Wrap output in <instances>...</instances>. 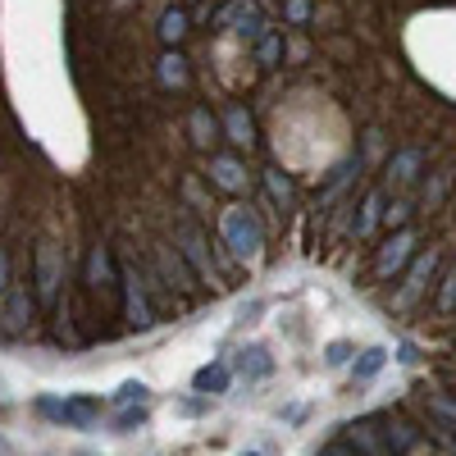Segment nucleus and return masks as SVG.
I'll list each match as a JSON object with an SVG mask.
<instances>
[{"instance_id":"nucleus-5","label":"nucleus","mask_w":456,"mask_h":456,"mask_svg":"<svg viewBox=\"0 0 456 456\" xmlns=\"http://www.w3.org/2000/svg\"><path fill=\"white\" fill-rule=\"evenodd\" d=\"M342 438L356 443L365 456H393L388 443H384V429H379V420H356V425H347V434H342Z\"/></svg>"},{"instance_id":"nucleus-17","label":"nucleus","mask_w":456,"mask_h":456,"mask_svg":"<svg viewBox=\"0 0 456 456\" xmlns=\"http://www.w3.org/2000/svg\"><path fill=\"white\" fill-rule=\"evenodd\" d=\"M137 425H146V406L137 402V406H128V411H119L114 415V434H133Z\"/></svg>"},{"instance_id":"nucleus-10","label":"nucleus","mask_w":456,"mask_h":456,"mask_svg":"<svg viewBox=\"0 0 456 456\" xmlns=\"http://www.w3.org/2000/svg\"><path fill=\"white\" fill-rule=\"evenodd\" d=\"M178 242H183V256L192 260L201 274H210V256H206V242L197 233V224H178Z\"/></svg>"},{"instance_id":"nucleus-27","label":"nucleus","mask_w":456,"mask_h":456,"mask_svg":"<svg viewBox=\"0 0 456 456\" xmlns=\"http://www.w3.org/2000/svg\"><path fill=\"white\" fill-rule=\"evenodd\" d=\"M270 192H274V201H292V187H288V178H279V174H270Z\"/></svg>"},{"instance_id":"nucleus-7","label":"nucleus","mask_w":456,"mask_h":456,"mask_svg":"<svg viewBox=\"0 0 456 456\" xmlns=\"http://www.w3.org/2000/svg\"><path fill=\"white\" fill-rule=\"evenodd\" d=\"M119 283H124V297H128V320H133L137 329H146L156 315H151V306H146V292H142L137 270H124V274H119Z\"/></svg>"},{"instance_id":"nucleus-25","label":"nucleus","mask_w":456,"mask_h":456,"mask_svg":"<svg viewBox=\"0 0 456 456\" xmlns=\"http://www.w3.org/2000/svg\"><path fill=\"white\" fill-rule=\"evenodd\" d=\"M192 133H197V142H201V146L210 142V133H215V119H210L206 110H197V114H192Z\"/></svg>"},{"instance_id":"nucleus-19","label":"nucleus","mask_w":456,"mask_h":456,"mask_svg":"<svg viewBox=\"0 0 456 456\" xmlns=\"http://www.w3.org/2000/svg\"><path fill=\"white\" fill-rule=\"evenodd\" d=\"M228 133H233V142L251 146V119H247V110H228Z\"/></svg>"},{"instance_id":"nucleus-3","label":"nucleus","mask_w":456,"mask_h":456,"mask_svg":"<svg viewBox=\"0 0 456 456\" xmlns=\"http://www.w3.org/2000/svg\"><path fill=\"white\" fill-rule=\"evenodd\" d=\"M224 242L233 247L238 260H256L260 256V228L247 210H228L224 215Z\"/></svg>"},{"instance_id":"nucleus-2","label":"nucleus","mask_w":456,"mask_h":456,"mask_svg":"<svg viewBox=\"0 0 456 456\" xmlns=\"http://www.w3.org/2000/svg\"><path fill=\"white\" fill-rule=\"evenodd\" d=\"M37 411L55 425H69V429H92L101 420V402H92V397H64V402L60 397H37Z\"/></svg>"},{"instance_id":"nucleus-1","label":"nucleus","mask_w":456,"mask_h":456,"mask_svg":"<svg viewBox=\"0 0 456 456\" xmlns=\"http://www.w3.org/2000/svg\"><path fill=\"white\" fill-rule=\"evenodd\" d=\"M37 306H42V301H37V288L10 283L5 297H0V338H23L32 315H37Z\"/></svg>"},{"instance_id":"nucleus-33","label":"nucleus","mask_w":456,"mask_h":456,"mask_svg":"<svg viewBox=\"0 0 456 456\" xmlns=\"http://www.w3.org/2000/svg\"><path fill=\"white\" fill-rule=\"evenodd\" d=\"M242 456H260V452H242Z\"/></svg>"},{"instance_id":"nucleus-6","label":"nucleus","mask_w":456,"mask_h":456,"mask_svg":"<svg viewBox=\"0 0 456 456\" xmlns=\"http://www.w3.org/2000/svg\"><path fill=\"white\" fill-rule=\"evenodd\" d=\"M434 265H438V256H434V251H429V256H420V260L411 265V274H406V283H402V292H397V306H411V301L425 292V283L434 279Z\"/></svg>"},{"instance_id":"nucleus-21","label":"nucleus","mask_w":456,"mask_h":456,"mask_svg":"<svg viewBox=\"0 0 456 456\" xmlns=\"http://www.w3.org/2000/svg\"><path fill=\"white\" fill-rule=\"evenodd\" d=\"M114 402H119V406H137V402H146V384H142V379H128V384L114 393Z\"/></svg>"},{"instance_id":"nucleus-14","label":"nucleus","mask_w":456,"mask_h":456,"mask_svg":"<svg viewBox=\"0 0 456 456\" xmlns=\"http://www.w3.org/2000/svg\"><path fill=\"white\" fill-rule=\"evenodd\" d=\"M384 361H388V347H365L361 361H356V370H352V379H356V384H365V379H374L379 370H384Z\"/></svg>"},{"instance_id":"nucleus-23","label":"nucleus","mask_w":456,"mask_h":456,"mask_svg":"<svg viewBox=\"0 0 456 456\" xmlns=\"http://www.w3.org/2000/svg\"><path fill=\"white\" fill-rule=\"evenodd\" d=\"M374 219H379V197H370V201L361 206V219H356V233H361V238L374 228Z\"/></svg>"},{"instance_id":"nucleus-32","label":"nucleus","mask_w":456,"mask_h":456,"mask_svg":"<svg viewBox=\"0 0 456 456\" xmlns=\"http://www.w3.org/2000/svg\"><path fill=\"white\" fill-rule=\"evenodd\" d=\"M0 402H5V379H0Z\"/></svg>"},{"instance_id":"nucleus-24","label":"nucleus","mask_w":456,"mask_h":456,"mask_svg":"<svg viewBox=\"0 0 456 456\" xmlns=\"http://www.w3.org/2000/svg\"><path fill=\"white\" fill-rule=\"evenodd\" d=\"M101 274H110V256L96 247V251H92V260H87V283H96Z\"/></svg>"},{"instance_id":"nucleus-30","label":"nucleus","mask_w":456,"mask_h":456,"mask_svg":"<svg viewBox=\"0 0 456 456\" xmlns=\"http://www.w3.org/2000/svg\"><path fill=\"white\" fill-rule=\"evenodd\" d=\"M397 361H402V365H411V361H415V347H411V342H402V347H397Z\"/></svg>"},{"instance_id":"nucleus-29","label":"nucleus","mask_w":456,"mask_h":456,"mask_svg":"<svg viewBox=\"0 0 456 456\" xmlns=\"http://www.w3.org/2000/svg\"><path fill=\"white\" fill-rule=\"evenodd\" d=\"M5 288H10V251L0 247V297H5Z\"/></svg>"},{"instance_id":"nucleus-34","label":"nucleus","mask_w":456,"mask_h":456,"mask_svg":"<svg viewBox=\"0 0 456 456\" xmlns=\"http://www.w3.org/2000/svg\"><path fill=\"white\" fill-rule=\"evenodd\" d=\"M78 456H92V452H78Z\"/></svg>"},{"instance_id":"nucleus-28","label":"nucleus","mask_w":456,"mask_h":456,"mask_svg":"<svg viewBox=\"0 0 456 456\" xmlns=\"http://www.w3.org/2000/svg\"><path fill=\"white\" fill-rule=\"evenodd\" d=\"M279 51H283V42H279V37H265V46H260V60H265V64H274V60H279Z\"/></svg>"},{"instance_id":"nucleus-12","label":"nucleus","mask_w":456,"mask_h":456,"mask_svg":"<svg viewBox=\"0 0 456 456\" xmlns=\"http://www.w3.org/2000/svg\"><path fill=\"white\" fill-rule=\"evenodd\" d=\"M384 443H388L393 456H406L415 443H420V429L406 425V420H393V425H384Z\"/></svg>"},{"instance_id":"nucleus-31","label":"nucleus","mask_w":456,"mask_h":456,"mask_svg":"<svg viewBox=\"0 0 456 456\" xmlns=\"http://www.w3.org/2000/svg\"><path fill=\"white\" fill-rule=\"evenodd\" d=\"M402 219H406V206H402V201H397V206H393V210H388V224H402Z\"/></svg>"},{"instance_id":"nucleus-15","label":"nucleus","mask_w":456,"mask_h":456,"mask_svg":"<svg viewBox=\"0 0 456 456\" xmlns=\"http://www.w3.org/2000/svg\"><path fill=\"white\" fill-rule=\"evenodd\" d=\"M160 83H169V87H183V83H187V60H183L178 51H169V55L160 60Z\"/></svg>"},{"instance_id":"nucleus-8","label":"nucleus","mask_w":456,"mask_h":456,"mask_svg":"<svg viewBox=\"0 0 456 456\" xmlns=\"http://www.w3.org/2000/svg\"><path fill=\"white\" fill-rule=\"evenodd\" d=\"M411 247H415V238L411 233H397L384 251H379V265H374V270H379V279H388V274H397L402 270V265L411 260Z\"/></svg>"},{"instance_id":"nucleus-16","label":"nucleus","mask_w":456,"mask_h":456,"mask_svg":"<svg viewBox=\"0 0 456 456\" xmlns=\"http://www.w3.org/2000/svg\"><path fill=\"white\" fill-rule=\"evenodd\" d=\"M210 174H215L219 187H228V192H238V187H242V165L238 160H215Z\"/></svg>"},{"instance_id":"nucleus-18","label":"nucleus","mask_w":456,"mask_h":456,"mask_svg":"<svg viewBox=\"0 0 456 456\" xmlns=\"http://www.w3.org/2000/svg\"><path fill=\"white\" fill-rule=\"evenodd\" d=\"M183 32H187V14H183V10H169V14L160 19V37H165V42L174 46V42H178Z\"/></svg>"},{"instance_id":"nucleus-13","label":"nucleus","mask_w":456,"mask_h":456,"mask_svg":"<svg viewBox=\"0 0 456 456\" xmlns=\"http://www.w3.org/2000/svg\"><path fill=\"white\" fill-rule=\"evenodd\" d=\"M228 379H233V370H228L224 361H215V365H206V370H197V393H224L228 388Z\"/></svg>"},{"instance_id":"nucleus-26","label":"nucleus","mask_w":456,"mask_h":456,"mask_svg":"<svg viewBox=\"0 0 456 456\" xmlns=\"http://www.w3.org/2000/svg\"><path fill=\"white\" fill-rule=\"evenodd\" d=\"M438 311H443V315H447V311H456V270L447 274V288L438 292Z\"/></svg>"},{"instance_id":"nucleus-20","label":"nucleus","mask_w":456,"mask_h":456,"mask_svg":"<svg viewBox=\"0 0 456 456\" xmlns=\"http://www.w3.org/2000/svg\"><path fill=\"white\" fill-rule=\"evenodd\" d=\"M415 169H420V151H402V156L393 160V174H397L402 183H411V178H415Z\"/></svg>"},{"instance_id":"nucleus-4","label":"nucleus","mask_w":456,"mask_h":456,"mask_svg":"<svg viewBox=\"0 0 456 456\" xmlns=\"http://www.w3.org/2000/svg\"><path fill=\"white\" fill-rule=\"evenodd\" d=\"M37 301L42 306H55L60 301V251L51 242L37 247Z\"/></svg>"},{"instance_id":"nucleus-11","label":"nucleus","mask_w":456,"mask_h":456,"mask_svg":"<svg viewBox=\"0 0 456 456\" xmlns=\"http://www.w3.org/2000/svg\"><path fill=\"white\" fill-rule=\"evenodd\" d=\"M270 370H274L270 352H265V347H256V342H251V347H242V352H238V374H242V379H265Z\"/></svg>"},{"instance_id":"nucleus-9","label":"nucleus","mask_w":456,"mask_h":456,"mask_svg":"<svg viewBox=\"0 0 456 456\" xmlns=\"http://www.w3.org/2000/svg\"><path fill=\"white\" fill-rule=\"evenodd\" d=\"M156 260H160V274L169 279V288L178 292H192V274H187V265H183V251H169V247H156Z\"/></svg>"},{"instance_id":"nucleus-22","label":"nucleus","mask_w":456,"mask_h":456,"mask_svg":"<svg viewBox=\"0 0 456 456\" xmlns=\"http://www.w3.org/2000/svg\"><path fill=\"white\" fill-rule=\"evenodd\" d=\"M347 356H352V342H329V347H324V365H347Z\"/></svg>"}]
</instances>
